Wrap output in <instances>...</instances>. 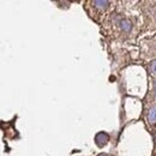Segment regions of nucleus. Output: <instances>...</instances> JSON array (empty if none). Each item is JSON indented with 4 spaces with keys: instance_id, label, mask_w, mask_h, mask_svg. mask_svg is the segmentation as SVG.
I'll return each instance as SVG.
<instances>
[{
    "instance_id": "nucleus-1",
    "label": "nucleus",
    "mask_w": 156,
    "mask_h": 156,
    "mask_svg": "<svg viewBox=\"0 0 156 156\" xmlns=\"http://www.w3.org/2000/svg\"><path fill=\"white\" fill-rule=\"evenodd\" d=\"M108 140H109V136L106 133V132H100L96 135L95 137V142H96V144H98V147H105L107 143H108Z\"/></svg>"
},
{
    "instance_id": "nucleus-2",
    "label": "nucleus",
    "mask_w": 156,
    "mask_h": 156,
    "mask_svg": "<svg viewBox=\"0 0 156 156\" xmlns=\"http://www.w3.org/2000/svg\"><path fill=\"white\" fill-rule=\"evenodd\" d=\"M149 121L151 124H156V107L151 108L149 112Z\"/></svg>"
},
{
    "instance_id": "nucleus-3",
    "label": "nucleus",
    "mask_w": 156,
    "mask_h": 156,
    "mask_svg": "<svg viewBox=\"0 0 156 156\" xmlns=\"http://www.w3.org/2000/svg\"><path fill=\"white\" fill-rule=\"evenodd\" d=\"M121 28H122L124 30H129V29L131 28V23L126 20H121Z\"/></svg>"
},
{
    "instance_id": "nucleus-4",
    "label": "nucleus",
    "mask_w": 156,
    "mask_h": 156,
    "mask_svg": "<svg viewBox=\"0 0 156 156\" xmlns=\"http://www.w3.org/2000/svg\"><path fill=\"white\" fill-rule=\"evenodd\" d=\"M94 5H98V7H107V5H109L108 1H94Z\"/></svg>"
},
{
    "instance_id": "nucleus-5",
    "label": "nucleus",
    "mask_w": 156,
    "mask_h": 156,
    "mask_svg": "<svg viewBox=\"0 0 156 156\" xmlns=\"http://www.w3.org/2000/svg\"><path fill=\"white\" fill-rule=\"evenodd\" d=\"M150 69H151L153 75H155L156 76V59L155 60H153V62H151V65H150Z\"/></svg>"
},
{
    "instance_id": "nucleus-6",
    "label": "nucleus",
    "mask_w": 156,
    "mask_h": 156,
    "mask_svg": "<svg viewBox=\"0 0 156 156\" xmlns=\"http://www.w3.org/2000/svg\"><path fill=\"white\" fill-rule=\"evenodd\" d=\"M155 93H156V82H155Z\"/></svg>"
}]
</instances>
